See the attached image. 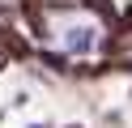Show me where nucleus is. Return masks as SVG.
<instances>
[{"instance_id": "obj_1", "label": "nucleus", "mask_w": 132, "mask_h": 128, "mask_svg": "<svg viewBox=\"0 0 132 128\" xmlns=\"http://www.w3.org/2000/svg\"><path fill=\"white\" fill-rule=\"evenodd\" d=\"M72 128H77V124H72Z\"/></svg>"}]
</instances>
